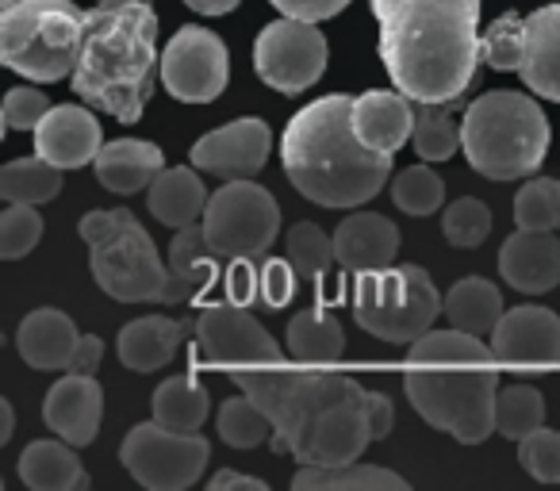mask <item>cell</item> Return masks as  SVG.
Here are the masks:
<instances>
[{
  "label": "cell",
  "instance_id": "obj_46",
  "mask_svg": "<svg viewBox=\"0 0 560 491\" xmlns=\"http://www.w3.org/2000/svg\"><path fill=\"white\" fill-rule=\"evenodd\" d=\"M223 289L226 300L238 307H249L254 300H261V269H254V258L231 261V269L223 277Z\"/></svg>",
  "mask_w": 560,
  "mask_h": 491
},
{
  "label": "cell",
  "instance_id": "obj_49",
  "mask_svg": "<svg viewBox=\"0 0 560 491\" xmlns=\"http://www.w3.org/2000/svg\"><path fill=\"white\" fill-rule=\"evenodd\" d=\"M101 358H104V342L96 335H81L78 350H73V361H70V373H85V376H96L101 369Z\"/></svg>",
  "mask_w": 560,
  "mask_h": 491
},
{
  "label": "cell",
  "instance_id": "obj_40",
  "mask_svg": "<svg viewBox=\"0 0 560 491\" xmlns=\"http://www.w3.org/2000/svg\"><path fill=\"white\" fill-rule=\"evenodd\" d=\"M522 47H526V20L518 12H503L488 32H480V62L491 70H518Z\"/></svg>",
  "mask_w": 560,
  "mask_h": 491
},
{
  "label": "cell",
  "instance_id": "obj_27",
  "mask_svg": "<svg viewBox=\"0 0 560 491\" xmlns=\"http://www.w3.org/2000/svg\"><path fill=\"white\" fill-rule=\"evenodd\" d=\"M147 208L158 223H165L170 231H180V226H192L203 219V208H208V188H203V180L196 169L173 165V169H162L154 180H150Z\"/></svg>",
  "mask_w": 560,
  "mask_h": 491
},
{
  "label": "cell",
  "instance_id": "obj_12",
  "mask_svg": "<svg viewBox=\"0 0 560 491\" xmlns=\"http://www.w3.org/2000/svg\"><path fill=\"white\" fill-rule=\"evenodd\" d=\"M254 70L277 93H307L327 70V39L319 24L296 16L272 20L254 43Z\"/></svg>",
  "mask_w": 560,
  "mask_h": 491
},
{
  "label": "cell",
  "instance_id": "obj_30",
  "mask_svg": "<svg viewBox=\"0 0 560 491\" xmlns=\"http://www.w3.org/2000/svg\"><path fill=\"white\" fill-rule=\"evenodd\" d=\"M296 491H407V480L399 472H388L381 465H300L292 476Z\"/></svg>",
  "mask_w": 560,
  "mask_h": 491
},
{
  "label": "cell",
  "instance_id": "obj_28",
  "mask_svg": "<svg viewBox=\"0 0 560 491\" xmlns=\"http://www.w3.org/2000/svg\"><path fill=\"white\" fill-rule=\"evenodd\" d=\"M219 254L208 246L203 238V226H180L170 242V273H173V292H177V304L180 300H196L200 292H208L219 277Z\"/></svg>",
  "mask_w": 560,
  "mask_h": 491
},
{
  "label": "cell",
  "instance_id": "obj_31",
  "mask_svg": "<svg viewBox=\"0 0 560 491\" xmlns=\"http://www.w3.org/2000/svg\"><path fill=\"white\" fill-rule=\"evenodd\" d=\"M289 353L300 365H335L346 353V335L335 315L307 307L289 323Z\"/></svg>",
  "mask_w": 560,
  "mask_h": 491
},
{
  "label": "cell",
  "instance_id": "obj_1",
  "mask_svg": "<svg viewBox=\"0 0 560 491\" xmlns=\"http://www.w3.org/2000/svg\"><path fill=\"white\" fill-rule=\"evenodd\" d=\"M272 419V453H292L300 465H350L373 442L369 391L353 376L296 373L261 365L231 376Z\"/></svg>",
  "mask_w": 560,
  "mask_h": 491
},
{
  "label": "cell",
  "instance_id": "obj_39",
  "mask_svg": "<svg viewBox=\"0 0 560 491\" xmlns=\"http://www.w3.org/2000/svg\"><path fill=\"white\" fill-rule=\"evenodd\" d=\"M289 261L300 277H323L338 261L335 234H327L319 223H296L289 231Z\"/></svg>",
  "mask_w": 560,
  "mask_h": 491
},
{
  "label": "cell",
  "instance_id": "obj_24",
  "mask_svg": "<svg viewBox=\"0 0 560 491\" xmlns=\"http://www.w3.org/2000/svg\"><path fill=\"white\" fill-rule=\"evenodd\" d=\"M93 169H96V180H101L108 192L131 196V192L150 188V180L165 169V157L154 142L116 139V142H104V150L96 154Z\"/></svg>",
  "mask_w": 560,
  "mask_h": 491
},
{
  "label": "cell",
  "instance_id": "obj_20",
  "mask_svg": "<svg viewBox=\"0 0 560 491\" xmlns=\"http://www.w3.org/2000/svg\"><path fill=\"white\" fill-rule=\"evenodd\" d=\"M338 266L346 273H373V269L396 266L399 254V226L376 211H353L335 231Z\"/></svg>",
  "mask_w": 560,
  "mask_h": 491
},
{
  "label": "cell",
  "instance_id": "obj_4",
  "mask_svg": "<svg viewBox=\"0 0 560 491\" xmlns=\"http://www.w3.org/2000/svg\"><path fill=\"white\" fill-rule=\"evenodd\" d=\"M70 78L89 108L139 124L162 81L158 16L147 0H104L85 12V43Z\"/></svg>",
  "mask_w": 560,
  "mask_h": 491
},
{
  "label": "cell",
  "instance_id": "obj_15",
  "mask_svg": "<svg viewBox=\"0 0 560 491\" xmlns=\"http://www.w3.org/2000/svg\"><path fill=\"white\" fill-rule=\"evenodd\" d=\"M272 150V131L265 119L242 116L226 127H215L192 147V165L223 180H249L265 169Z\"/></svg>",
  "mask_w": 560,
  "mask_h": 491
},
{
  "label": "cell",
  "instance_id": "obj_3",
  "mask_svg": "<svg viewBox=\"0 0 560 491\" xmlns=\"http://www.w3.org/2000/svg\"><path fill=\"white\" fill-rule=\"evenodd\" d=\"M280 162L292 188L319 208H361L392 180V154L365 147L353 131V96L330 93L289 119Z\"/></svg>",
  "mask_w": 560,
  "mask_h": 491
},
{
  "label": "cell",
  "instance_id": "obj_35",
  "mask_svg": "<svg viewBox=\"0 0 560 491\" xmlns=\"http://www.w3.org/2000/svg\"><path fill=\"white\" fill-rule=\"evenodd\" d=\"M545 422V396L534 384H506L495 396V434L522 442Z\"/></svg>",
  "mask_w": 560,
  "mask_h": 491
},
{
  "label": "cell",
  "instance_id": "obj_36",
  "mask_svg": "<svg viewBox=\"0 0 560 491\" xmlns=\"http://www.w3.org/2000/svg\"><path fill=\"white\" fill-rule=\"evenodd\" d=\"M219 422V437H223L231 449H257L272 437V419L254 404V399L242 391V396L226 399L215 414Z\"/></svg>",
  "mask_w": 560,
  "mask_h": 491
},
{
  "label": "cell",
  "instance_id": "obj_2",
  "mask_svg": "<svg viewBox=\"0 0 560 491\" xmlns=\"http://www.w3.org/2000/svg\"><path fill=\"white\" fill-rule=\"evenodd\" d=\"M381 62L415 104L460 101L480 62V0H373Z\"/></svg>",
  "mask_w": 560,
  "mask_h": 491
},
{
  "label": "cell",
  "instance_id": "obj_9",
  "mask_svg": "<svg viewBox=\"0 0 560 491\" xmlns=\"http://www.w3.org/2000/svg\"><path fill=\"white\" fill-rule=\"evenodd\" d=\"M438 315H445V300L438 296L427 269L388 266L373 269V273H358L353 319L381 342H419L427 330H434Z\"/></svg>",
  "mask_w": 560,
  "mask_h": 491
},
{
  "label": "cell",
  "instance_id": "obj_17",
  "mask_svg": "<svg viewBox=\"0 0 560 491\" xmlns=\"http://www.w3.org/2000/svg\"><path fill=\"white\" fill-rule=\"evenodd\" d=\"M93 112L96 108H81V104L50 108L35 127V154L55 162L58 169H81V165L96 162V154L104 150V131Z\"/></svg>",
  "mask_w": 560,
  "mask_h": 491
},
{
  "label": "cell",
  "instance_id": "obj_29",
  "mask_svg": "<svg viewBox=\"0 0 560 491\" xmlns=\"http://www.w3.org/2000/svg\"><path fill=\"white\" fill-rule=\"evenodd\" d=\"M503 315V296L488 277H460L445 292V319H450V327L468 330V335H491Z\"/></svg>",
  "mask_w": 560,
  "mask_h": 491
},
{
  "label": "cell",
  "instance_id": "obj_33",
  "mask_svg": "<svg viewBox=\"0 0 560 491\" xmlns=\"http://www.w3.org/2000/svg\"><path fill=\"white\" fill-rule=\"evenodd\" d=\"M62 173L55 162H47L43 154L16 157L0 169V196L9 203H50L62 192Z\"/></svg>",
  "mask_w": 560,
  "mask_h": 491
},
{
  "label": "cell",
  "instance_id": "obj_23",
  "mask_svg": "<svg viewBox=\"0 0 560 491\" xmlns=\"http://www.w3.org/2000/svg\"><path fill=\"white\" fill-rule=\"evenodd\" d=\"M81 335L73 327V319L58 307H35L32 315H24L16 330V350L39 373H62L70 369L73 350H78Z\"/></svg>",
  "mask_w": 560,
  "mask_h": 491
},
{
  "label": "cell",
  "instance_id": "obj_41",
  "mask_svg": "<svg viewBox=\"0 0 560 491\" xmlns=\"http://www.w3.org/2000/svg\"><path fill=\"white\" fill-rule=\"evenodd\" d=\"M442 231H445V238H450V246H457V250H476V246H483L491 234L488 203H480L476 196L453 200L442 215Z\"/></svg>",
  "mask_w": 560,
  "mask_h": 491
},
{
  "label": "cell",
  "instance_id": "obj_26",
  "mask_svg": "<svg viewBox=\"0 0 560 491\" xmlns=\"http://www.w3.org/2000/svg\"><path fill=\"white\" fill-rule=\"evenodd\" d=\"M73 449L78 445H70L66 437H58V442L43 437V442L24 445V453L16 460L20 480L32 491H85L89 472Z\"/></svg>",
  "mask_w": 560,
  "mask_h": 491
},
{
  "label": "cell",
  "instance_id": "obj_42",
  "mask_svg": "<svg viewBox=\"0 0 560 491\" xmlns=\"http://www.w3.org/2000/svg\"><path fill=\"white\" fill-rule=\"evenodd\" d=\"M43 238V215L35 203H9L0 211V258L20 261L39 246Z\"/></svg>",
  "mask_w": 560,
  "mask_h": 491
},
{
  "label": "cell",
  "instance_id": "obj_5",
  "mask_svg": "<svg viewBox=\"0 0 560 491\" xmlns=\"http://www.w3.org/2000/svg\"><path fill=\"white\" fill-rule=\"evenodd\" d=\"M495 350L468 330H427L407 350L404 388L411 407L434 430L460 445H480L495 430L499 376L491 369Z\"/></svg>",
  "mask_w": 560,
  "mask_h": 491
},
{
  "label": "cell",
  "instance_id": "obj_52",
  "mask_svg": "<svg viewBox=\"0 0 560 491\" xmlns=\"http://www.w3.org/2000/svg\"><path fill=\"white\" fill-rule=\"evenodd\" d=\"M12 430H16V414H12V404H9V399H0V445L9 442Z\"/></svg>",
  "mask_w": 560,
  "mask_h": 491
},
{
  "label": "cell",
  "instance_id": "obj_7",
  "mask_svg": "<svg viewBox=\"0 0 560 491\" xmlns=\"http://www.w3.org/2000/svg\"><path fill=\"white\" fill-rule=\"evenodd\" d=\"M81 238L89 246V269L96 284L119 304H177L170 261H162L147 226L127 208L81 215Z\"/></svg>",
  "mask_w": 560,
  "mask_h": 491
},
{
  "label": "cell",
  "instance_id": "obj_43",
  "mask_svg": "<svg viewBox=\"0 0 560 491\" xmlns=\"http://www.w3.org/2000/svg\"><path fill=\"white\" fill-rule=\"evenodd\" d=\"M518 465L526 468L534 480L560 483V434L557 430L537 426L518 442Z\"/></svg>",
  "mask_w": 560,
  "mask_h": 491
},
{
  "label": "cell",
  "instance_id": "obj_53",
  "mask_svg": "<svg viewBox=\"0 0 560 491\" xmlns=\"http://www.w3.org/2000/svg\"><path fill=\"white\" fill-rule=\"evenodd\" d=\"M4 4H16V0H4Z\"/></svg>",
  "mask_w": 560,
  "mask_h": 491
},
{
  "label": "cell",
  "instance_id": "obj_14",
  "mask_svg": "<svg viewBox=\"0 0 560 491\" xmlns=\"http://www.w3.org/2000/svg\"><path fill=\"white\" fill-rule=\"evenodd\" d=\"M231 81V55L215 32L200 24L180 27L162 50V85L173 101L211 104Z\"/></svg>",
  "mask_w": 560,
  "mask_h": 491
},
{
  "label": "cell",
  "instance_id": "obj_32",
  "mask_svg": "<svg viewBox=\"0 0 560 491\" xmlns=\"http://www.w3.org/2000/svg\"><path fill=\"white\" fill-rule=\"evenodd\" d=\"M150 411L162 426L170 430H200L211 414V396L192 381V376H170L158 384V391L150 396Z\"/></svg>",
  "mask_w": 560,
  "mask_h": 491
},
{
  "label": "cell",
  "instance_id": "obj_18",
  "mask_svg": "<svg viewBox=\"0 0 560 491\" xmlns=\"http://www.w3.org/2000/svg\"><path fill=\"white\" fill-rule=\"evenodd\" d=\"M101 419H104V388L96 384V376L66 373L58 384H50L47 399H43V422L58 437H66L78 449L81 445H93V437L101 434Z\"/></svg>",
  "mask_w": 560,
  "mask_h": 491
},
{
  "label": "cell",
  "instance_id": "obj_37",
  "mask_svg": "<svg viewBox=\"0 0 560 491\" xmlns=\"http://www.w3.org/2000/svg\"><path fill=\"white\" fill-rule=\"evenodd\" d=\"M514 223L522 231H560V180L534 177L514 196Z\"/></svg>",
  "mask_w": 560,
  "mask_h": 491
},
{
  "label": "cell",
  "instance_id": "obj_11",
  "mask_svg": "<svg viewBox=\"0 0 560 491\" xmlns=\"http://www.w3.org/2000/svg\"><path fill=\"white\" fill-rule=\"evenodd\" d=\"M211 457L208 437L185 434V430H170L158 419L139 422L127 430L124 445H119V460L124 468L150 491H185L203 476V465Z\"/></svg>",
  "mask_w": 560,
  "mask_h": 491
},
{
  "label": "cell",
  "instance_id": "obj_10",
  "mask_svg": "<svg viewBox=\"0 0 560 491\" xmlns=\"http://www.w3.org/2000/svg\"><path fill=\"white\" fill-rule=\"evenodd\" d=\"M203 238L223 261L265 258L280 231V208L269 188L249 180H226L208 196L203 208Z\"/></svg>",
  "mask_w": 560,
  "mask_h": 491
},
{
  "label": "cell",
  "instance_id": "obj_19",
  "mask_svg": "<svg viewBox=\"0 0 560 491\" xmlns=\"http://www.w3.org/2000/svg\"><path fill=\"white\" fill-rule=\"evenodd\" d=\"M499 277L514 292L541 296L560 284V238L557 231H514L499 250Z\"/></svg>",
  "mask_w": 560,
  "mask_h": 491
},
{
  "label": "cell",
  "instance_id": "obj_44",
  "mask_svg": "<svg viewBox=\"0 0 560 491\" xmlns=\"http://www.w3.org/2000/svg\"><path fill=\"white\" fill-rule=\"evenodd\" d=\"M47 112H50L47 93H39L35 85L9 89V96H4V131H35Z\"/></svg>",
  "mask_w": 560,
  "mask_h": 491
},
{
  "label": "cell",
  "instance_id": "obj_48",
  "mask_svg": "<svg viewBox=\"0 0 560 491\" xmlns=\"http://www.w3.org/2000/svg\"><path fill=\"white\" fill-rule=\"evenodd\" d=\"M369 422H373V442H384L396 422V407L384 391H369Z\"/></svg>",
  "mask_w": 560,
  "mask_h": 491
},
{
  "label": "cell",
  "instance_id": "obj_45",
  "mask_svg": "<svg viewBox=\"0 0 560 491\" xmlns=\"http://www.w3.org/2000/svg\"><path fill=\"white\" fill-rule=\"evenodd\" d=\"M296 266L292 261H280V258H269L261 266V304L280 312V307H289L292 296H296Z\"/></svg>",
  "mask_w": 560,
  "mask_h": 491
},
{
  "label": "cell",
  "instance_id": "obj_50",
  "mask_svg": "<svg viewBox=\"0 0 560 491\" xmlns=\"http://www.w3.org/2000/svg\"><path fill=\"white\" fill-rule=\"evenodd\" d=\"M226 488H246V491H269V483L257 480V476H246V472H231V468H223V472H215L208 480V491H226Z\"/></svg>",
  "mask_w": 560,
  "mask_h": 491
},
{
  "label": "cell",
  "instance_id": "obj_34",
  "mask_svg": "<svg viewBox=\"0 0 560 491\" xmlns=\"http://www.w3.org/2000/svg\"><path fill=\"white\" fill-rule=\"evenodd\" d=\"M411 147L422 162H450L460 147L457 101L445 104H415V131Z\"/></svg>",
  "mask_w": 560,
  "mask_h": 491
},
{
  "label": "cell",
  "instance_id": "obj_21",
  "mask_svg": "<svg viewBox=\"0 0 560 491\" xmlns=\"http://www.w3.org/2000/svg\"><path fill=\"white\" fill-rule=\"evenodd\" d=\"M353 131L365 147L381 150V154H399L415 131V101L388 89H369V93L353 96Z\"/></svg>",
  "mask_w": 560,
  "mask_h": 491
},
{
  "label": "cell",
  "instance_id": "obj_6",
  "mask_svg": "<svg viewBox=\"0 0 560 491\" xmlns=\"http://www.w3.org/2000/svg\"><path fill=\"white\" fill-rule=\"evenodd\" d=\"M460 150L488 180H522L541 169L549 150V119L534 96L491 89L476 96L460 119Z\"/></svg>",
  "mask_w": 560,
  "mask_h": 491
},
{
  "label": "cell",
  "instance_id": "obj_22",
  "mask_svg": "<svg viewBox=\"0 0 560 491\" xmlns=\"http://www.w3.org/2000/svg\"><path fill=\"white\" fill-rule=\"evenodd\" d=\"M518 73L529 93L560 104V4H541L526 16V47H522Z\"/></svg>",
  "mask_w": 560,
  "mask_h": 491
},
{
  "label": "cell",
  "instance_id": "obj_8",
  "mask_svg": "<svg viewBox=\"0 0 560 491\" xmlns=\"http://www.w3.org/2000/svg\"><path fill=\"white\" fill-rule=\"evenodd\" d=\"M85 12L73 0H16L0 12V62L35 85L78 70Z\"/></svg>",
  "mask_w": 560,
  "mask_h": 491
},
{
  "label": "cell",
  "instance_id": "obj_47",
  "mask_svg": "<svg viewBox=\"0 0 560 491\" xmlns=\"http://www.w3.org/2000/svg\"><path fill=\"white\" fill-rule=\"evenodd\" d=\"M272 9L284 12V16L296 20H312V24H323V20L338 16V12L350 4V0H269Z\"/></svg>",
  "mask_w": 560,
  "mask_h": 491
},
{
  "label": "cell",
  "instance_id": "obj_38",
  "mask_svg": "<svg viewBox=\"0 0 560 491\" xmlns=\"http://www.w3.org/2000/svg\"><path fill=\"white\" fill-rule=\"evenodd\" d=\"M445 200V180L438 177L427 165H411L392 180V203H396L404 215H434Z\"/></svg>",
  "mask_w": 560,
  "mask_h": 491
},
{
  "label": "cell",
  "instance_id": "obj_13",
  "mask_svg": "<svg viewBox=\"0 0 560 491\" xmlns=\"http://www.w3.org/2000/svg\"><path fill=\"white\" fill-rule=\"evenodd\" d=\"M196 350H200L203 365L226 369V376L242 373V369L280 365L284 361L277 338L246 307L231 304V300L211 304L200 315V323H196Z\"/></svg>",
  "mask_w": 560,
  "mask_h": 491
},
{
  "label": "cell",
  "instance_id": "obj_51",
  "mask_svg": "<svg viewBox=\"0 0 560 491\" xmlns=\"http://www.w3.org/2000/svg\"><path fill=\"white\" fill-rule=\"evenodd\" d=\"M188 9L200 12V16H226L242 4V0H185Z\"/></svg>",
  "mask_w": 560,
  "mask_h": 491
},
{
  "label": "cell",
  "instance_id": "obj_16",
  "mask_svg": "<svg viewBox=\"0 0 560 491\" xmlns=\"http://www.w3.org/2000/svg\"><path fill=\"white\" fill-rule=\"evenodd\" d=\"M491 350L506 365H552L560 361V315L537 304L511 307L491 330Z\"/></svg>",
  "mask_w": 560,
  "mask_h": 491
},
{
  "label": "cell",
  "instance_id": "obj_25",
  "mask_svg": "<svg viewBox=\"0 0 560 491\" xmlns=\"http://www.w3.org/2000/svg\"><path fill=\"white\" fill-rule=\"evenodd\" d=\"M180 342H185V323L170 319V315H142V319L127 323L119 330V361L131 373H154L165 369L177 358Z\"/></svg>",
  "mask_w": 560,
  "mask_h": 491
}]
</instances>
